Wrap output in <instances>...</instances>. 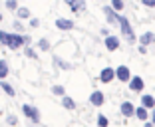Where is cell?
Segmentation results:
<instances>
[{
  "mask_svg": "<svg viewBox=\"0 0 155 127\" xmlns=\"http://www.w3.org/2000/svg\"><path fill=\"white\" fill-rule=\"evenodd\" d=\"M119 28H121L125 40H127L129 44H135L137 38H135V34H133V28H131V24H129V20L125 18V16H119Z\"/></svg>",
  "mask_w": 155,
  "mask_h": 127,
  "instance_id": "1",
  "label": "cell"
},
{
  "mask_svg": "<svg viewBox=\"0 0 155 127\" xmlns=\"http://www.w3.org/2000/svg\"><path fill=\"white\" fill-rule=\"evenodd\" d=\"M26 46V40H24V34H18V32H10V38H8V46L10 50H18V48H24Z\"/></svg>",
  "mask_w": 155,
  "mask_h": 127,
  "instance_id": "2",
  "label": "cell"
},
{
  "mask_svg": "<svg viewBox=\"0 0 155 127\" xmlns=\"http://www.w3.org/2000/svg\"><path fill=\"white\" fill-rule=\"evenodd\" d=\"M22 113L26 115L30 121H34V123H40V111H38V107L36 105H30V103H24L22 105Z\"/></svg>",
  "mask_w": 155,
  "mask_h": 127,
  "instance_id": "3",
  "label": "cell"
},
{
  "mask_svg": "<svg viewBox=\"0 0 155 127\" xmlns=\"http://www.w3.org/2000/svg\"><path fill=\"white\" fill-rule=\"evenodd\" d=\"M115 80H119L121 83H129L131 72H129L127 66H117V68H115Z\"/></svg>",
  "mask_w": 155,
  "mask_h": 127,
  "instance_id": "4",
  "label": "cell"
},
{
  "mask_svg": "<svg viewBox=\"0 0 155 127\" xmlns=\"http://www.w3.org/2000/svg\"><path fill=\"white\" fill-rule=\"evenodd\" d=\"M129 90H131L133 93H141V91L145 90V82H143V77L131 76V80H129Z\"/></svg>",
  "mask_w": 155,
  "mask_h": 127,
  "instance_id": "5",
  "label": "cell"
},
{
  "mask_svg": "<svg viewBox=\"0 0 155 127\" xmlns=\"http://www.w3.org/2000/svg\"><path fill=\"white\" fill-rule=\"evenodd\" d=\"M104 14H105L107 24H119V12L114 6H104Z\"/></svg>",
  "mask_w": 155,
  "mask_h": 127,
  "instance_id": "6",
  "label": "cell"
},
{
  "mask_svg": "<svg viewBox=\"0 0 155 127\" xmlns=\"http://www.w3.org/2000/svg\"><path fill=\"white\" fill-rule=\"evenodd\" d=\"M97 80H100L101 83H110V82H114V80H115V70L110 68V66H107V68H104V70L100 72V77H97Z\"/></svg>",
  "mask_w": 155,
  "mask_h": 127,
  "instance_id": "7",
  "label": "cell"
},
{
  "mask_svg": "<svg viewBox=\"0 0 155 127\" xmlns=\"http://www.w3.org/2000/svg\"><path fill=\"white\" fill-rule=\"evenodd\" d=\"M104 101H105L104 91H100V90H94V91H91V95H90V103L94 105V107H101V105H104Z\"/></svg>",
  "mask_w": 155,
  "mask_h": 127,
  "instance_id": "8",
  "label": "cell"
},
{
  "mask_svg": "<svg viewBox=\"0 0 155 127\" xmlns=\"http://www.w3.org/2000/svg\"><path fill=\"white\" fill-rule=\"evenodd\" d=\"M135 117L139 119V121L147 123L151 119V109H147L145 105H139V107H135Z\"/></svg>",
  "mask_w": 155,
  "mask_h": 127,
  "instance_id": "9",
  "label": "cell"
},
{
  "mask_svg": "<svg viewBox=\"0 0 155 127\" xmlns=\"http://www.w3.org/2000/svg\"><path fill=\"white\" fill-rule=\"evenodd\" d=\"M119 111H121V115L125 119H127V117H133V115H135V105H133L131 101H123V103L119 105Z\"/></svg>",
  "mask_w": 155,
  "mask_h": 127,
  "instance_id": "10",
  "label": "cell"
},
{
  "mask_svg": "<svg viewBox=\"0 0 155 127\" xmlns=\"http://www.w3.org/2000/svg\"><path fill=\"white\" fill-rule=\"evenodd\" d=\"M66 4L72 8V12H84L86 10V0H66Z\"/></svg>",
  "mask_w": 155,
  "mask_h": 127,
  "instance_id": "11",
  "label": "cell"
},
{
  "mask_svg": "<svg viewBox=\"0 0 155 127\" xmlns=\"http://www.w3.org/2000/svg\"><path fill=\"white\" fill-rule=\"evenodd\" d=\"M104 44H105V48H107V52H115L119 48V38L110 34V36H105V42H104Z\"/></svg>",
  "mask_w": 155,
  "mask_h": 127,
  "instance_id": "12",
  "label": "cell"
},
{
  "mask_svg": "<svg viewBox=\"0 0 155 127\" xmlns=\"http://www.w3.org/2000/svg\"><path fill=\"white\" fill-rule=\"evenodd\" d=\"M56 28H58V30H64V32L74 30V20H68V18H58V20H56Z\"/></svg>",
  "mask_w": 155,
  "mask_h": 127,
  "instance_id": "13",
  "label": "cell"
},
{
  "mask_svg": "<svg viewBox=\"0 0 155 127\" xmlns=\"http://www.w3.org/2000/svg\"><path fill=\"white\" fill-rule=\"evenodd\" d=\"M139 44H143V46L155 44V34H153V32H145V34H141V36H139Z\"/></svg>",
  "mask_w": 155,
  "mask_h": 127,
  "instance_id": "14",
  "label": "cell"
},
{
  "mask_svg": "<svg viewBox=\"0 0 155 127\" xmlns=\"http://www.w3.org/2000/svg\"><path fill=\"white\" fill-rule=\"evenodd\" d=\"M141 105H145L147 109H153L155 107V97H153V95H149V93L141 95Z\"/></svg>",
  "mask_w": 155,
  "mask_h": 127,
  "instance_id": "15",
  "label": "cell"
},
{
  "mask_svg": "<svg viewBox=\"0 0 155 127\" xmlns=\"http://www.w3.org/2000/svg\"><path fill=\"white\" fill-rule=\"evenodd\" d=\"M62 107H66V109H76V101L70 97V95H62Z\"/></svg>",
  "mask_w": 155,
  "mask_h": 127,
  "instance_id": "16",
  "label": "cell"
},
{
  "mask_svg": "<svg viewBox=\"0 0 155 127\" xmlns=\"http://www.w3.org/2000/svg\"><path fill=\"white\" fill-rule=\"evenodd\" d=\"M10 73V68H8V62L6 60H0V80H6Z\"/></svg>",
  "mask_w": 155,
  "mask_h": 127,
  "instance_id": "17",
  "label": "cell"
},
{
  "mask_svg": "<svg viewBox=\"0 0 155 127\" xmlns=\"http://www.w3.org/2000/svg\"><path fill=\"white\" fill-rule=\"evenodd\" d=\"M0 86H2V90L6 91V95H10V97H14V95H16V91H14V87L10 86V83L6 82V80H0Z\"/></svg>",
  "mask_w": 155,
  "mask_h": 127,
  "instance_id": "18",
  "label": "cell"
},
{
  "mask_svg": "<svg viewBox=\"0 0 155 127\" xmlns=\"http://www.w3.org/2000/svg\"><path fill=\"white\" fill-rule=\"evenodd\" d=\"M16 16H20V20H28L32 14H30V10H28L26 6H20V8L16 10Z\"/></svg>",
  "mask_w": 155,
  "mask_h": 127,
  "instance_id": "19",
  "label": "cell"
},
{
  "mask_svg": "<svg viewBox=\"0 0 155 127\" xmlns=\"http://www.w3.org/2000/svg\"><path fill=\"white\" fill-rule=\"evenodd\" d=\"M38 48H40L42 52H50V48H52V46H50V40H48V38H42V40L38 42Z\"/></svg>",
  "mask_w": 155,
  "mask_h": 127,
  "instance_id": "20",
  "label": "cell"
},
{
  "mask_svg": "<svg viewBox=\"0 0 155 127\" xmlns=\"http://www.w3.org/2000/svg\"><path fill=\"white\" fill-rule=\"evenodd\" d=\"M24 56L30 58V60H36V52H34V48H30V44L24 46Z\"/></svg>",
  "mask_w": 155,
  "mask_h": 127,
  "instance_id": "21",
  "label": "cell"
},
{
  "mask_svg": "<svg viewBox=\"0 0 155 127\" xmlns=\"http://www.w3.org/2000/svg\"><path fill=\"white\" fill-rule=\"evenodd\" d=\"M6 8H8L10 12H16V10L20 8V6H18V0H6Z\"/></svg>",
  "mask_w": 155,
  "mask_h": 127,
  "instance_id": "22",
  "label": "cell"
},
{
  "mask_svg": "<svg viewBox=\"0 0 155 127\" xmlns=\"http://www.w3.org/2000/svg\"><path fill=\"white\" fill-rule=\"evenodd\" d=\"M54 62L58 63V68H60V70H72V63H66L64 60H60V58H54Z\"/></svg>",
  "mask_w": 155,
  "mask_h": 127,
  "instance_id": "23",
  "label": "cell"
},
{
  "mask_svg": "<svg viewBox=\"0 0 155 127\" xmlns=\"http://www.w3.org/2000/svg\"><path fill=\"white\" fill-rule=\"evenodd\" d=\"M8 38H10V32L0 30V44H2V46H8Z\"/></svg>",
  "mask_w": 155,
  "mask_h": 127,
  "instance_id": "24",
  "label": "cell"
},
{
  "mask_svg": "<svg viewBox=\"0 0 155 127\" xmlns=\"http://www.w3.org/2000/svg\"><path fill=\"white\" fill-rule=\"evenodd\" d=\"M52 93L62 97V95H66V90H64V86H54V87H52Z\"/></svg>",
  "mask_w": 155,
  "mask_h": 127,
  "instance_id": "25",
  "label": "cell"
},
{
  "mask_svg": "<svg viewBox=\"0 0 155 127\" xmlns=\"http://www.w3.org/2000/svg\"><path fill=\"white\" fill-rule=\"evenodd\" d=\"M111 6H114V8L117 10V12H121L125 4H123V0H111Z\"/></svg>",
  "mask_w": 155,
  "mask_h": 127,
  "instance_id": "26",
  "label": "cell"
},
{
  "mask_svg": "<svg viewBox=\"0 0 155 127\" xmlns=\"http://www.w3.org/2000/svg\"><path fill=\"white\" fill-rule=\"evenodd\" d=\"M107 123H110V121H107V117H105V115H97V125H100V127H107Z\"/></svg>",
  "mask_w": 155,
  "mask_h": 127,
  "instance_id": "27",
  "label": "cell"
},
{
  "mask_svg": "<svg viewBox=\"0 0 155 127\" xmlns=\"http://www.w3.org/2000/svg\"><path fill=\"white\" fill-rule=\"evenodd\" d=\"M12 28H14V30H16V32H24V24L20 22V20H14Z\"/></svg>",
  "mask_w": 155,
  "mask_h": 127,
  "instance_id": "28",
  "label": "cell"
},
{
  "mask_svg": "<svg viewBox=\"0 0 155 127\" xmlns=\"http://www.w3.org/2000/svg\"><path fill=\"white\" fill-rule=\"evenodd\" d=\"M141 4L147 8H155V0H141Z\"/></svg>",
  "mask_w": 155,
  "mask_h": 127,
  "instance_id": "29",
  "label": "cell"
},
{
  "mask_svg": "<svg viewBox=\"0 0 155 127\" xmlns=\"http://www.w3.org/2000/svg\"><path fill=\"white\" fill-rule=\"evenodd\" d=\"M6 121H8L10 125H16V123H18V119L14 117V115H8V117H6Z\"/></svg>",
  "mask_w": 155,
  "mask_h": 127,
  "instance_id": "30",
  "label": "cell"
},
{
  "mask_svg": "<svg viewBox=\"0 0 155 127\" xmlns=\"http://www.w3.org/2000/svg\"><path fill=\"white\" fill-rule=\"evenodd\" d=\"M30 26H32V28H38V26H40V20H38V18H30Z\"/></svg>",
  "mask_w": 155,
  "mask_h": 127,
  "instance_id": "31",
  "label": "cell"
},
{
  "mask_svg": "<svg viewBox=\"0 0 155 127\" xmlns=\"http://www.w3.org/2000/svg\"><path fill=\"white\" fill-rule=\"evenodd\" d=\"M139 54H147V46L139 44Z\"/></svg>",
  "mask_w": 155,
  "mask_h": 127,
  "instance_id": "32",
  "label": "cell"
},
{
  "mask_svg": "<svg viewBox=\"0 0 155 127\" xmlns=\"http://www.w3.org/2000/svg\"><path fill=\"white\" fill-rule=\"evenodd\" d=\"M24 40H26V46H28V44H32V38L28 36V34H24Z\"/></svg>",
  "mask_w": 155,
  "mask_h": 127,
  "instance_id": "33",
  "label": "cell"
},
{
  "mask_svg": "<svg viewBox=\"0 0 155 127\" xmlns=\"http://www.w3.org/2000/svg\"><path fill=\"white\" fill-rule=\"evenodd\" d=\"M151 123H153V125H155V107L151 109Z\"/></svg>",
  "mask_w": 155,
  "mask_h": 127,
  "instance_id": "34",
  "label": "cell"
},
{
  "mask_svg": "<svg viewBox=\"0 0 155 127\" xmlns=\"http://www.w3.org/2000/svg\"><path fill=\"white\" fill-rule=\"evenodd\" d=\"M101 36H104V38L110 36V30H107V28H104V30H101Z\"/></svg>",
  "mask_w": 155,
  "mask_h": 127,
  "instance_id": "35",
  "label": "cell"
},
{
  "mask_svg": "<svg viewBox=\"0 0 155 127\" xmlns=\"http://www.w3.org/2000/svg\"><path fill=\"white\" fill-rule=\"evenodd\" d=\"M2 20H4V16H2V12H0V22H2Z\"/></svg>",
  "mask_w": 155,
  "mask_h": 127,
  "instance_id": "36",
  "label": "cell"
},
{
  "mask_svg": "<svg viewBox=\"0 0 155 127\" xmlns=\"http://www.w3.org/2000/svg\"><path fill=\"white\" fill-rule=\"evenodd\" d=\"M0 115H2V111H0Z\"/></svg>",
  "mask_w": 155,
  "mask_h": 127,
  "instance_id": "37",
  "label": "cell"
}]
</instances>
